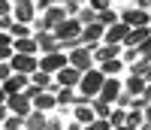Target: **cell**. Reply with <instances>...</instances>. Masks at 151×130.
<instances>
[{"instance_id": "cell-1", "label": "cell", "mask_w": 151, "mask_h": 130, "mask_svg": "<svg viewBox=\"0 0 151 130\" xmlns=\"http://www.w3.org/2000/svg\"><path fill=\"white\" fill-rule=\"evenodd\" d=\"M103 79H106V76L100 73L97 67H94V70H88V73H82V82H79V88H76V91H79V97L94 100V97L100 94V88H103Z\"/></svg>"}, {"instance_id": "cell-2", "label": "cell", "mask_w": 151, "mask_h": 130, "mask_svg": "<svg viewBox=\"0 0 151 130\" xmlns=\"http://www.w3.org/2000/svg\"><path fill=\"white\" fill-rule=\"evenodd\" d=\"M79 33H82V24L76 21V18H67V21H60L58 27L52 30V36L64 46V43H73V40H79Z\"/></svg>"}, {"instance_id": "cell-3", "label": "cell", "mask_w": 151, "mask_h": 130, "mask_svg": "<svg viewBox=\"0 0 151 130\" xmlns=\"http://www.w3.org/2000/svg\"><path fill=\"white\" fill-rule=\"evenodd\" d=\"M118 21L127 24L130 30H136V27H151V15H148V12H142V9H136V6L118 12Z\"/></svg>"}, {"instance_id": "cell-4", "label": "cell", "mask_w": 151, "mask_h": 130, "mask_svg": "<svg viewBox=\"0 0 151 130\" xmlns=\"http://www.w3.org/2000/svg\"><path fill=\"white\" fill-rule=\"evenodd\" d=\"M9 70H12V73H18V76H33L36 70H40V61L30 58V55H12Z\"/></svg>"}, {"instance_id": "cell-5", "label": "cell", "mask_w": 151, "mask_h": 130, "mask_svg": "<svg viewBox=\"0 0 151 130\" xmlns=\"http://www.w3.org/2000/svg\"><path fill=\"white\" fill-rule=\"evenodd\" d=\"M52 79H55V85H58V88H67V91H76V88H79V82H82V73H79V70H73L70 64H67V67L60 70V73H55Z\"/></svg>"}, {"instance_id": "cell-6", "label": "cell", "mask_w": 151, "mask_h": 130, "mask_svg": "<svg viewBox=\"0 0 151 130\" xmlns=\"http://www.w3.org/2000/svg\"><path fill=\"white\" fill-rule=\"evenodd\" d=\"M67 64L73 70H79V73H88V70H94V58H91V51L88 48H76L67 55Z\"/></svg>"}, {"instance_id": "cell-7", "label": "cell", "mask_w": 151, "mask_h": 130, "mask_svg": "<svg viewBox=\"0 0 151 130\" xmlns=\"http://www.w3.org/2000/svg\"><path fill=\"white\" fill-rule=\"evenodd\" d=\"M3 106H6L9 115H18V118H27V115L33 112V109H30V100L24 97V94H12V97H6Z\"/></svg>"}, {"instance_id": "cell-8", "label": "cell", "mask_w": 151, "mask_h": 130, "mask_svg": "<svg viewBox=\"0 0 151 130\" xmlns=\"http://www.w3.org/2000/svg\"><path fill=\"white\" fill-rule=\"evenodd\" d=\"M36 18V9L33 3H27V0H18V3H12V21L15 24H27L30 27V21Z\"/></svg>"}, {"instance_id": "cell-9", "label": "cell", "mask_w": 151, "mask_h": 130, "mask_svg": "<svg viewBox=\"0 0 151 130\" xmlns=\"http://www.w3.org/2000/svg\"><path fill=\"white\" fill-rule=\"evenodd\" d=\"M127 33H130L127 24H121V21H118V24H112V27L103 30V46H124Z\"/></svg>"}, {"instance_id": "cell-10", "label": "cell", "mask_w": 151, "mask_h": 130, "mask_svg": "<svg viewBox=\"0 0 151 130\" xmlns=\"http://www.w3.org/2000/svg\"><path fill=\"white\" fill-rule=\"evenodd\" d=\"M64 67H67V55H64V51H55V55H42V61H40V70H42V73H48V76L60 73Z\"/></svg>"}, {"instance_id": "cell-11", "label": "cell", "mask_w": 151, "mask_h": 130, "mask_svg": "<svg viewBox=\"0 0 151 130\" xmlns=\"http://www.w3.org/2000/svg\"><path fill=\"white\" fill-rule=\"evenodd\" d=\"M118 94H121V82H118V79H103V88H100V94H97V97L112 106V103L118 100Z\"/></svg>"}, {"instance_id": "cell-12", "label": "cell", "mask_w": 151, "mask_h": 130, "mask_svg": "<svg viewBox=\"0 0 151 130\" xmlns=\"http://www.w3.org/2000/svg\"><path fill=\"white\" fill-rule=\"evenodd\" d=\"M33 43H36V48H40L42 55H55V51H60V43L55 40L52 33H33Z\"/></svg>"}, {"instance_id": "cell-13", "label": "cell", "mask_w": 151, "mask_h": 130, "mask_svg": "<svg viewBox=\"0 0 151 130\" xmlns=\"http://www.w3.org/2000/svg\"><path fill=\"white\" fill-rule=\"evenodd\" d=\"M0 88H3V94H6V97H12V94H21V91L27 88V76L12 73V76H9V79H6L3 85H0Z\"/></svg>"}, {"instance_id": "cell-14", "label": "cell", "mask_w": 151, "mask_h": 130, "mask_svg": "<svg viewBox=\"0 0 151 130\" xmlns=\"http://www.w3.org/2000/svg\"><path fill=\"white\" fill-rule=\"evenodd\" d=\"M40 18L45 21V27H48V33H52V30L58 27L60 21H67V15H64V9H60V6H55V3H52V9H45V12H42Z\"/></svg>"}, {"instance_id": "cell-15", "label": "cell", "mask_w": 151, "mask_h": 130, "mask_svg": "<svg viewBox=\"0 0 151 130\" xmlns=\"http://www.w3.org/2000/svg\"><path fill=\"white\" fill-rule=\"evenodd\" d=\"M91 58L100 61V64H106V61H118V58H121V46H100Z\"/></svg>"}, {"instance_id": "cell-16", "label": "cell", "mask_w": 151, "mask_h": 130, "mask_svg": "<svg viewBox=\"0 0 151 130\" xmlns=\"http://www.w3.org/2000/svg\"><path fill=\"white\" fill-rule=\"evenodd\" d=\"M55 106H58L55 97L45 94V91H42V94H36V97L30 100V109H33V112H42V115H45V109H55Z\"/></svg>"}, {"instance_id": "cell-17", "label": "cell", "mask_w": 151, "mask_h": 130, "mask_svg": "<svg viewBox=\"0 0 151 130\" xmlns=\"http://www.w3.org/2000/svg\"><path fill=\"white\" fill-rule=\"evenodd\" d=\"M145 85H148V82H145V79H139V76H130L127 82H121V88L127 91L130 97H142V94H145Z\"/></svg>"}, {"instance_id": "cell-18", "label": "cell", "mask_w": 151, "mask_h": 130, "mask_svg": "<svg viewBox=\"0 0 151 130\" xmlns=\"http://www.w3.org/2000/svg\"><path fill=\"white\" fill-rule=\"evenodd\" d=\"M148 36H151V30H148V27H136V30H130V33H127L124 46H127V48H139V46L148 40Z\"/></svg>"}, {"instance_id": "cell-19", "label": "cell", "mask_w": 151, "mask_h": 130, "mask_svg": "<svg viewBox=\"0 0 151 130\" xmlns=\"http://www.w3.org/2000/svg\"><path fill=\"white\" fill-rule=\"evenodd\" d=\"M12 51H15V55H30V58H33L40 48H36L33 36H27V40H15V43H12Z\"/></svg>"}, {"instance_id": "cell-20", "label": "cell", "mask_w": 151, "mask_h": 130, "mask_svg": "<svg viewBox=\"0 0 151 130\" xmlns=\"http://www.w3.org/2000/svg\"><path fill=\"white\" fill-rule=\"evenodd\" d=\"M45 127H48V118L42 112H30L24 118V130H45Z\"/></svg>"}, {"instance_id": "cell-21", "label": "cell", "mask_w": 151, "mask_h": 130, "mask_svg": "<svg viewBox=\"0 0 151 130\" xmlns=\"http://www.w3.org/2000/svg\"><path fill=\"white\" fill-rule=\"evenodd\" d=\"M88 106H91L94 118H100V121H106V118H109V112H112V106H109V103H103L100 97H94L91 103H88Z\"/></svg>"}, {"instance_id": "cell-22", "label": "cell", "mask_w": 151, "mask_h": 130, "mask_svg": "<svg viewBox=\"0 0 151 130\" xmlns=\"http://www.w3.org/2000/svg\"><path fill=\"white\" fill-rule=\"evenodd\" d=\"M73 115H76V124H82V127H85V124H91V121H97L88 103H85V106H73Z\"/></svg>"}, {"instance_id": "cell-23", "label": "cell", "mask_w": 151, "mask_h": 130, "mask_svg": "<svg viewBox=\"0 0 151 130\" xmlns=\"http://www.w3.org/2000/svg\"><path fill=\"white\" fill-rule=\"evenodd\" d=\"M97 24H100V27H112V24H118V12L115 9H106V12H97Z\"/></svg>"}, {"instance_id": "cell-24", "label": "cell", "mask_w": 151, "mask_h": 130, "mask_svg": "<svg viewBox=\"0 0 151 130\" xmlns=\"http://www.w3.org/2000/svg\"><path fill=\"white\" fill-rule=\"evenodd\" d=\"M76 97H79L76 91H67V88H60L58 94H55V103H58V106H76Z\"/></svg>"}, {"instance_id": "cell-25", "label": "cell", "mask_w": 151, "mask_h": 130, "mask_svg": "<svg viewBox=\"0 0 151 130\" xmlns=\"http://www.w3.org/2000/svg\"><path fill=\"white\" fill-rule=\"evenodd\" d=\"M27 36H33L27 24H15V21H12V27H9V40L12 43H15V40H27Z\"/></svg>"}, {"instance_id": "cell-26", "label": "cell", "mask_w": 151, "mask_h": 130, "mask_svg": "<svg viewBox=\"0 0 151 130\" xmlns=\"http://www.w3.org/2000/svg\"><path fill=\"white\" fill-rule=\"evenodd\" d=\"M106 121H109V127H112V130H115V127H121L124 121H127V109H112Z\"/></svg>"}, {"instance_id": "cell-27", "label": "cell", "mask_w": 151, "mask_h": 130, "mask_svg": "<svg viewBox=\"0 0 151 130\" xmlns=\"http://www.w3.org/2000/svg\"><path fill=\"white\" fill-rule=\"evenodd\" d=\"M148 64H151V58H139L136 64H130V76H145V70H148Z\"/></svg>"}, {"instance_id": "cell-28", "label": "cell", "mask_w": 151, "mask_h": 130, "mask_svg": "<svg viewBox=\"0 0 151 130\" xmlns=\"http://www.w3.org/2000/svg\"><path fill=\"white\" fill-rule=\"evenodd\" d=\"M0 130H24V118H18V115H9V118L0 124Z\"/></svg>"}, {"instance_id": "cell-29", "label": "cell", "mask_w": 151, "mask_h": 130, "mask_svg": "<svg viewBox=\"0 0 151 130\" xmlns=\"http://www.w3.org/2000/svg\"><path fill=\"white\" fill-rule=\"evenodd\" d=\"M130 100H133V97L127 94V91H121V94H118V100L112 103V106H115V109H130Z\"/></svg>"}, {"instance_id": "cell-30", "label": "cell", "mask_w": 151, "mask_h": 130, "mask_svg": "<svg viewBox=\"0 0 151 130\" xmlns=\"http://www.w3.org/2000/svg\"><path fill=\"white\" fill-rule=\"evenodd\" d=\"M82 130H112V127H109V121H100V118H97V121H91V124H85Z\"/></svg>"}, {"instance_id": "cell-31", "label": "cell", "mask_w": 151, "mask_h": 130, "mask_svg": "<svg viewBox=\"0 0 151 130\" xmlns=\"http://www.w3.org/2000/svg\"><path fill=\"white\" fill-rule=\"evenodd\" d=\"M21 94H24V97H27V100H33L36 94H42V91H40V88H36V85H30V79H27V88H24V91H21Z\"/></svg>"}, {"instance_id": "cell-32", "label": "cell", "mask_w": 151, "mask_h": 130, "mask_svg": "<svg viewBox=\"0 0 151 130\" xmlns=\"http://www.w3.org/2000/svg\"><path fill=\"white\" fill-rule=\"evenodd\" d=\"M136 58H139V51H136V48H127V51H124V61H121V64H136Z\"/></svg>"}, {"instance_id": "cell-33", "label": "cell", "mask_w": 151, "mask_h": 130, "mask_svg": "<svg viewBox=\"0 0 151 130\" xmlns=\"http://www.w3.org/2000/svg\"><path fill=\"white\" fill-rule=\"evenodd\" d=\"M33 9H36V12H45V9H52V0H36V3H33Z\"/></svg>"}, {"instance_id": "cell-34", "label": "cell", "mask_w": 151, "mask_h": 130, "mask_svg": "<svg viewBox=\"0 0 151 130\" xmlns=\"http://www.w3.org/2000/svg\"><path fill=\"white\" fill-rule=\"evenodd\" d=\"M12 15V3H6V0H0V18Z\"/></svg>"}, {"instance_id": "cell-35", "label": "cell", "mask_w": 151, "mask_h": 130, "mask_svg": "<svg viewBox=\"0 0 151 130\" xmlns=\"http://www.w3.org/2000/svg\"><path fill=\"white\" fill-rule=\"evenodd\" d=\"M45 130H64V124H60L58 118H48V127H45Z\"/></svg>"}, {"instance_id": "cell-36", "label": "cell", "mask_w": 151, "mask_h": 130, "mask_svg": "<svg viewBox=\"0 0 151 130\" xmlns=\"http://www.w3.org/2000/svg\"><path fill=\"white\" fill-rule=\"evenodd\" d=\"M6 118H9V112H6V106H3V103H0V124H3Z\"/></svg>"}, {"instance_id": "cell-37", "label": "cell", "mask_w": 151, "mask_h": 130, "mask_svg": "<svg viewBox=\"0 0 151 130\" xmlns=\"http://www.w3.org/2000/svg\"><path fill=\"white\" fill-rule=\"evenodd\" d=\"M142 97H145V103H151V82L145 85V94H142Z\"/></svg>"}, {"instance_id": "cell-38", "label": "cell", "mask_w": 151, "mask_h": 130, "mask_svg": "<svg viewBox=\"0 0 151 130\" xmlns=\"http://www.w3.org/2000/svg\"><path fill=\"white\" fill-rule=\"evenodd\" d=\"M145 82H151V64H148V70H145V76H142Z\"/></svg>"}, {"instance_id": "cell-39", "label": "cell", "mask_w": 151, "mask_h": 130, "mask_svg": "<svg viewBox=\"0 0 151 130\" xmlns=\"http://www.w3.org/2000/svg\"><path fill=\"white\" fill-rule=\"evenodd\" d=\"M145 121H151V103L145 106Z\"/></svg>"}, {"instance_id": "cell-40", "label": "cell", "mask_w": 151, "mask_h": 130, "mask_svg": "<svg viewBox=\"0 0 151 130\" xmlns=\"http://www.w3.org/2000/svg\"><path fill=\"white\" fill-rule=\"evenodd\" d=\"M70 130H82V124H76V121H73V124H70Z\"/></svg>"}, {"instance_id": "cell-41", "label": "cell", "mask_w": 151, "mask_h": 130, "mask_svg": "<svg viewBox=\"0 0 151 130\" xmlns=\"http://www.w3.org/2000/svg\"><path fill=\"white\" fill-rule=\"evenodd\" d=\"M142 130H151V121H142Z\"/></svg>"}, {"instance_id": "cell-42", "label": "cell", "mask_w": 151, "mask_h": 130, "mask_svg": "<svg viewBox=\"0 0 151 130\" xmlns=\"http://www.w3.org/2000/svg\"><path fill=\"white\" fill-rule=\"evenodd\" d=\"M0 103H6V94H3V88H0Z\"/></svg>"}]
</instances>
